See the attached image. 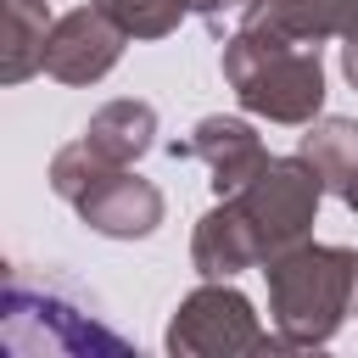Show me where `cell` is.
Instances as JSON below:
<instances>
[{
  "mask_svg": "<svg viewBox=\"0 0 358 358\" xmlns=\"http://www.w3.org/2000/svg\"><path fill=\"white\" fill-rule=\"evenodd\" d=\"M268 274V313L274 336L285 352L324 347L352 302H358V252L352 246H324V241H296L291 252L263 263Z\"/></svg>",
  "mask_w": 358,
  "mask_h": 358,
  "instance_id": "1",
  "label": "cell"
},
{
  "mask_svg": "<svg viewBox=\"0 0 358 358\" xmlns=\"http://www.w3.org/2000/svg\"><path fill=\"white\" fill-rule=\"evenodd\" d=\"M224 84L235 90V101L252 117L285 123V129H308L324 112V62L319 45L268 34V28H235L218 50Z\"/></svg>",
  "mask_w": 358,
  "mask_h": 358,
  "instance_id": "2",
  "label": "cell"
},
{
  "mask_svg": "<svg viewBox=\"0 0 358 358\" xmlns=\"http://www.w3.org/2000/svg\"><path fill=\"white\" fill-rule=\"evenodd\" d=\"M6 347L11 352H129V341L101 313L95 291L62 268H6Z\"/></svg>",
  "mask_w": 358,
  "mask_h": 358,
  "instance_id": "3",
  "label": "cell"
},
{
  "mask_svg": "<svg viewBox=\"0 0 358 358\" xmlns=\"http://www.w3.org/2000/svg\"><path fill=\"white\" fill-rule=\"evenodd\" d=\"M224 201H235L241 224L257 241V257L268 263V257L291 252L296 241H308V229L319 218V201H324V179L313 173V162L302 151L296 157H268L263 173L252 185H241L235 196H224Z\"/></svg>",
  "mask_w": 358,
  "mask_h": 358,
  "instance_id": "4",
  "label": "cell"
},
{
  "mask_svg": "<svg viewBox=\"0 0 358 358\" xmlns=\"http://www.w3.org/2000/svg\"><path fill=\"white\" fill-rule=\"evenodd\" d=\"M162 347L173 358H229V352H263V347L274 352L280 336L257 324V308L229 280H207L173 308Z\"/></svg>",
  "mask_w": 358,
  "mask_h": 358,
  "instance_id": "5",
  "label": "cell"
},
{
  "mask_svg": "<svg viewBox=\"0 0 358 358\" xmlns=\"http://www.w3.org/2000/svg\"><path fill=\"white\" fill-rule=\"evenodd\" d=\"M123 45H129V34L112 22V11H101L95 0H90V6H73V11H62V17L50 22L45 73H50L56 84H73V90L101 84V78L117 67Z\"/></svg>",
  "mask_w": 358,
  "mask_h": 358,
  "instance_id": "6",
  "label": "cell"
},
{
  "mask_svg": "<svg viewBox=\"0 0 358 358\" xmlns=\"http://www.w3.org/2000/svg\"><path fill=\"white\" fill-rule=\"evenodd\" d=\"M168 157H173V162H201V168L213 173V179H207L213 196H235L241 185H252V179L263 173L268 145H263V134H257L246 117L213 112V117H201V123L190 129V140H173Z\"/></svg>",
  "mask_w": 358,
  "mask_h": 358,
  "instance_id": "7",
  "label": "cell"
},
{
  "mask_svg": "<svg viewBox=\"0 0 358 358\" xmlns=\"http://www.w3.org/2000/svg\"><path fill=\"white\" fill-rule=\"evenodd\" d=\"M73 207H78L84 229H95V235H106V241H145V235H157L162 218H168L162 190H157L145 173H134V168H112V173L95 179Z\"/></svg>",
  "mask_w": 358,
  "mask_h": 358,
  "instance_id": "8",
  "label": "cell"
},
{
  "mask_svg": "<svg viewBox=\"0 0 358 358\" xmlns=\"http://www.w3.org/2000/svg\"><path fill=\"white\" fill-rule=\"evenodd\" d=\"M241 22L302 39V45H319V39L341 34V73L358 90V0H246Z\"/></svg>",
  "mask_w": 358,
  "mask_h": 358,
  "instance_id": "9",
  "label": "cell"
},
{
  "mask_svg": "<svg viewBox=\"0 0 358 358\" xmlns=\"http://www.w3.org/2000/svg\"><path fill=\"white\" fill-rule=\"evenodd\" d=\"M78 145H84L101 168H134V162L157 145V106H151V101H106V106L84 123Z\"/></svg>",
  "mask_w": 358,
  "mask_h": 358,
  "instance_id": "10",
  "label": "cell"
},
{
  "mask_svg": "<svg viewBox=\"0 0 358 358\" xmlns=\"http://www.w3.org/2000/svg\"><path fill=\"white\" fill-rule=\"evenodd\" d=\"M190 263H196V274H201V280H235V274H246V268H263L257 241H252V229L241 224L235 201H224V196H218V207H207V213L196 218Z\"/></svg>",
  "mask_w": 358,
  "mask_h": 358,
  "instance_id": "11",
  "label": "cell"
},
{
  "mask_svg": "<svg viewBox=\"0 0 358 358\" xmlns=\"http://www.w3.org/2000/svg\"><path fill=\"white\" fill-rule=\"evenodd\" d=\"M45 39H50V0H6V56L0 78L22 84L45 73Z\"/></svg>",
  "mask_w": 358,
  "mask_h": 358,
  "instance_id": "12",
  "label": "cell"
},
{
  "mask_svg": "<svg viewBox=\"0 0 358 358\" xmlns=\"http://www.w3.org/2000/svg\"><path fill=\"white\" fill-rule=\"evenodd\" d=\"M296 151L313 162V173L324 179V190H341L358 173V123L352 117H313Z\"/></svg>",
  "mask_w": 358,
  "mask_h": 358,
  "instance_id": "13",
  "label": "cell"
},
{
  "mask_svg": "<svg viewBox=\"0 0 358 358\" xmlns=\"http://www.w3.org/2000/svg\"><path fill=\"white\" fill-rule=\"evenodd\" d=\"M101 11H112V22L129 34V39H168L190 11L179 0H95Z\"/></svg>",
  "mask_w": 358,
  "mask_h": 358,
  "instance_id": "14",
  "label": "cell"
},
{
  "mask_svg": "<svg viewBox=\"0 0 358 358\" xmlns=\"http://www.w3.org/2000/svg\"><path fill=\"white\" fill-rule=\"evenodd\" d=\"M179 6L190 17H201V22H213V28L224 22V11H246V0H179Z\"/></svg>",
  "mask_w": 358,
  "mask_h": 358,
  "instance_id": "15",
  "label": "cell"
},
{
  "mask_svg": "<svg viewBox=\"0 0 358 358\" xmlns=\"http://www.w3.org/2000/svg\"><path fill=\"white\" fill-rule=\"evenodd\" d=\"M336 196H341V201H347V207H352V213H358V173H352V179H347V185H341V190H336Z\"/></svg>",
  "mask_w": 358,
  "mask_h": 358,
  "instance_id": "16",
  "label": "cell"
}]
</instances>
